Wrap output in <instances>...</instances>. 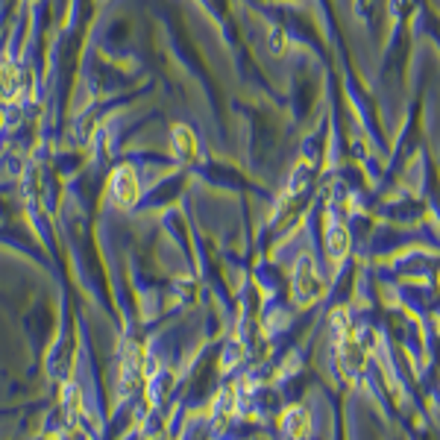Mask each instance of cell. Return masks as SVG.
Listing matches in <instances>:
<instances>
[{"instance_id": "cell-1", "label": "cell", "mask_w": 440, "mask_h": 440, "mask_svg": "<svg viewBox=\"0 0 440 440\" xmlns=\"http://www.w3.org/2000/svg\"><path fill=\"white\" fill-rule=\"evenodd\" d=\"M109 188H112V197H115L117 206H132L135 197H138V179H135V170H132L130 164L117 167L115 174H112Z\"/></svg>"}, {"instance_id": "cell-2", "label": "cell", "mask_w": 440, "mask_h": 440, "mask_svg": "<svg viewBox=\"0 0 440 440\" xmlns=\"http://www.w3.org/2000/svg\"><path fill=\"white\" fill-rule=\"evenodd\" d=\"M174 147L182 159H197V138H194V132L182 124L174 130Z\"/></svg>"}, {"instance_id": "cell-3", "label": "cell", "mask_w": 440, "mask_h": 440, "mask_svg": "<svg viewBox=\"0 0 440 440\" xmlns=\"http://www.w3.org/2000/svg\"><path fill=\"white\" fill-rule=\"evenodd\" d=\"M326 247H329V253H332L335 258H344V256H347V247H350L347 229H344V226H335V229L329 232V238H326Z\"/></svg>"}, {"instance_id": "cell-4", "label": "cell", "mask_w": 440, "mask_h": 440, "mask_svg": "<svg viewBox=\"0 0 440 440\" xmlns=\"http://www.w3.org/2000/svg\"><path fill=\"white\" fill-rule=\"evenodd\" d=\"M288 420H290V437L293 440H303L305 434H308V414L305 411H290L288 414Z\"/></svg>"}]
</instances>
